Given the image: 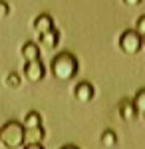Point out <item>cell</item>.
Masks as SVG:
<instances>
[{
    "label": "cell",
    "instance_id": "obj_14",
    "mask_svg": "<svg viewBox=\"0 0 145 149\" xmlns=\"http://www.w3.org/2000/svg\"><path fill=\"white\" fill-rule=\"evenodd\" d=\"M20 76L16 74V72H10L8 76H6V86L10 88V90H16V88H20Z\"/></svg>",
    "mask_w": 145,
    "mask_h": 149
},
{
    "label": "cell",
    "instance_id": "obj_3",
    "mask_svg": "<svg viewBox=\"0 0 145 149\" xmlns=\"http://www.w3.org/2000/svg\"><path fill=\"white\" fill-rule=\"evenodd\" d=\"M141 48H143V38L137 34L135 30H125L119 36V50H121L123 54L133 56V54L141 52Z\"/></svg>",
    "mask_w": 145,
    "mask_h": 149
},
{
    "label": "cell",
    "instance_id": "obj_5",
    "mask_svg": "<svg viewBox=\"0 0 145 149\" xmlns=\"http://www.w3.org/2000/svg\"><path fill=\"white\" fill-rule=\"evenodd\" d=\"M93 95H96V90H93V86L89 84V81H79L78 86L74 88V97L82 103H88L93 100Z\"/></svg>",
    "mask_w": 145,
    "mask_h": 149
},
{
    "label": "cell",
    "instance_id": "obj_7",
    "mask_svg": "<svg viewBox=\"0 0 145 149\" xmlns=\"http://www.w3.org/2000/svg\"><path fill=\"white\" fill-rule=\"evenodd\" d=\"M50 30H54V20H52V16L50 14H40L36 20H34V32L38 36L46 34V32H50Z\"/></svg>",
    "mask_w": 145,
    "mask_h": 149
},
{
    "label": "cell",
    "instance_id": "obj_9",
    "mask_svg": "<svg viewBox=\"0 0 145 149\" xmlns=\"http://www.w3.org/2000/svg\"><path fill=\"white\" fill-rule=\"evenodd\" d=\"M38 42H40V46L48 48V50H54V48L60 44V32L54 28V30H50V32H46V34L38 36Z\"/></svg>",
    "mask_w": 145,
    "mask_h": 149
},
{
    "label": "cell",
    "instance_id": "obj_8",
    "mask_svg": "<svg viewBox=\"0 0 145 149\" xmlns=\"http://www.w3.org/2000/svg\"><path fill=\"white\" fill-rule=\"evenodd\" d=\"M44 137H46L44 127H30V129L24 127V145H30V143H42Z\"/></svg>",
    "mask_w": 145,
    "mask_h": 149
},
{
    "label": "cell",
    "instance_id": "obj_12",
    "mask_svg": "<svg viewBox=\"0 0 145 149\" xmlns=\"http://www.w3.org/2000/svg\"><path fill=\"white\" fill-rule=\"evenodd\" d=\"M131 102H133L135 109H137V113L145 115V88H141L139 92L135 93V97L131 100Z\"/></svg>",
    "mask_w": 145,
    "mask_h": 149
},
{
    "label": "cell",
    "instance_id": "obj_17",
    "mask_svg": "<svg viewBox=\"0 0 145 149\" xmlns=\"http://www.w3.org/2000/svg\"><path fill=\"white\" fill-rule=\"evenodd\" d=\"M22 149H44L42 143H30V145H24Z\"/></svg>",
    "mask_w": 145,
    "mask_h": 149
},
{
    "label": "cell",
    "instance_id": "obj_11",
    "mask_svg": "<svg viewBox=\"0 0 145 149\" xmlns=\"http://www.w3.org/2000/svg\"><path fill=\"white\" fill-rule=\"evenodd\" d=\"M26 129H30V127H42V115L38 113V111H28L26 117H24V123H22Z\"/></svg>",
    "mask_w": 145,
    "mask_h": 149
},
{
    "label": "cell",
    "instance_id": "obj_1",
    "mask_svg": "<svg viewBox=\"0 0 145 149\" xmlns=\"http://www.w3.org/2000/svg\"><path fill=\"white\" fill-rule=\"evenodd\" d=\"M78 70H79V64H78V58L70 52H60L56 56L52 58L50 62V72L52 76L60 81H70L78 76Z\"/></svg>",
    "mask_w": 145,
    "mask_h": 149
},
{
    "label": "cell",
    "instance_id": "obj_4",
    "mask_svg": "<svg viewBox=\"0 0 145 149\" xmlns=\"http://www.w3.org/2000/svg\"><path fill=\"white\" fill-rule=\"evenodd\" d=\"M46 76V66L40 62V60H34V62H26L24 64V78L32 84H38L42 81Z\"/></svg>",
    "mask_w": 145,
    "mask_h": 149
},
{
    "label": "cell",
    "instance_id": "obj_2",
    "mask_svg": "<svg viewBox=\"0 0 145 149\" xmlns=\"http://www.w3.org/2000/svg\"><path fill=\"white\" fill-rule=\"evenodd\" d=\"M0 143L6 149H22L24 147V125L18 121H6L0 127Z\"/></svg>",
    "mask_w": 145,
    "mask_h": 149
},
{
    "label": "cell",
    "instance_id": "obj_18",
    "mask_svg": "<svg viewBox=\"0 0 145 149\" xmlns=\"http://www.w3.org/2000/svg\"><path fill=\"white\" fill-rule=\"evenodd\" d=\"M123 2H125L127 6H139V4H141L143 0H123Z\"/></svg>",
    "mask_w": 145,
    "mask_h": 149
},
{
    "label": "cell",
    "instance_id": "obj_16",
    "mask_svg": "<svg viewBox=\"0 0 145 149\" xmlns=\"http://www.w3.org/2000/svg\"><path fill=\"white\" fill-rule=\"evenodd\" d=\"M8 14H10V6L4 0H0V18H6Z\"/></svg>",
    "mask_w": 145,
    "mask_h": 149
},
{
    "label": "cell",
    "instance_id": "obj_10",
    "mask_svg": "<svg viewBox=\"0 0 145 149\" xmlns=\"http://www.w3.org/2000/svg\"><path fill=\"white\" fill-rule=\"evenodd\" d=\"M22 56L26 62H34V60H40V46L36 42H26L22 46Z\"/></svg>",
    "mask_w": 145,
    "mask_h": 149
},
{
    "label": "cell",
    "instance_id": "obj_15",
    "mask_svg": "<svg viewBox=\"0 0 145 149\" xmlns=\"http://www.w3.org/2000/svg\"><path fill=\"white\" fill-rule=\"evenodd\" d=\"M135 32L143 38L145 36V16H139L137 18V22H135Z\"/></svg>",
    "mask_w": 145,
    "mask_h": 149
},
{
    "label": "cell",
    "instance_id": "obj_21",
    "mask_svg": "<svg viewBox=\"0 0 145 149\" xmlns=\"http://www.w3.org/2000/svg\"><path fill=\"white\" fill-rule=\"evenodd\" d=\"M143 117H145V115H143Z\"/></svg>",
    "mask_w": 145,
    "mask_h": 149
},
{
    "label": "cell",
    "instance_id": "obj_13",
    "mask_svg": "<svg viewBox=\"0 0 145 149\" xmlns=\"http://www.w3.org/2000/svg\"><path fill=\"white\" fill-rule=\"evenodd\" d=\"M115 143H117V135H115V131L105 129V131L101 133V145H103V147H113Z\"/></svg>",
    "mask_w": 145,
    "mask_h": 149
},
{
    "label": "cell",
    "instance_id": "obj_6",
    "mask_svg": "<svg viewBox=\"0 0 145 149\" xmlns=\"http://www.w3.org/2000/svg\"><path fill=\"white\" fill-rule=\"evenodd\" d=\"M117 111H119V117H121L123 121H133L135 117L139 115L131 100H121V102L117 103Z\"/></svg>",
    "mask_w": 145,
    "mask_h": 149
},
{
    "label": "cell",
    "instance_id": "obj_20",
    "mask_svg": "<svg viewBox=\"0 0 145 149\" xmlns=\"http://www.w3.org/2000/svg\"><path fill=\"white\" fill-rule=\"evenodd\" d=\"M143 46H145V36H143Z\"/></svg>",
    "mask_w": 145,
    "mask_h": 149
},
{
    "label": "cell",
    "instance_id": "obj_19",
    "mask_svg": "<svg viewBox=\"0 0 145 149\" xmlns=\"http://www.w3.org/2000/svg\"><path fill=\"white\" fill-rule=\"evenodd\" d=\"M62 149H79V147H78V145H64Z\"/></svg>",
    "mask_w": 145,
    "mask_h": 149
}]
</instances>
